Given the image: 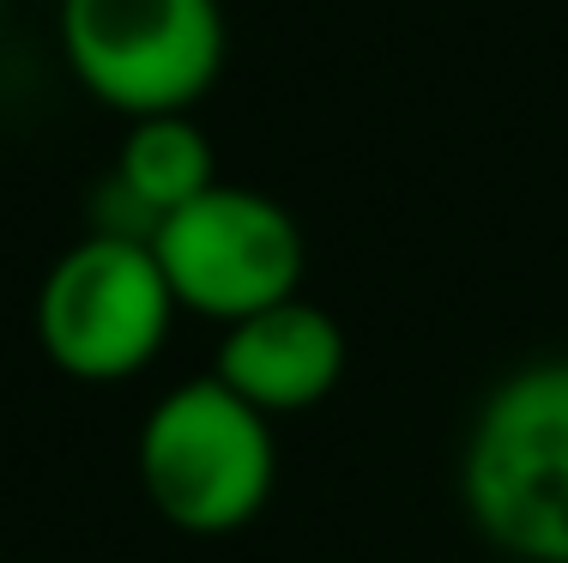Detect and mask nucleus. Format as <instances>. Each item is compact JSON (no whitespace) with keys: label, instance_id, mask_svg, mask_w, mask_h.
I'll use <instances>...</instances> for the list:
<instances>
[{"label":"nucleus","instance_id":"7ed1b4c3","mask_svg":"<svg viewBox=\"0 0 568 563\" xmlns=\"http://www.w3.org/2000/svg\"><path fill=\"white\" fill-rule=\"evenodd\" d=\"M55 31L79 91L121 122L200 110L230 61L224 0H61Z\"/></svg>","mask_w":568,"mask_h":563},{"label":"nucleus","instance_id":"423d86ee","mask_svg":"<svg viewBox=\"0 0 568 563\" xmlns=\"http://www.w3.org/2000/svg\"><path fill=\"white\" fill-rule=\"evenodd\" d=\"M345 364L351 340L339 315L308 303L303 291L242 321H224V340L212 352V375L236 388L248 406H261L266 419H296V412H315L321 400H333Z\"/></svg>","mask_w":568,"mask_h":563},{"label":"nucleus","instance_id":"0eeeda50","mask_svg":"<svg viewBox=\"0 0 568 563\" xmlns=\"http://www.w3.org/2000/svg\"><path fill=\"white\" fill-rule=\"evenodd\" d=\"M219 182V152H212L206 128L194 110L170 115H133L115 145V170L103 182V224L98 231L121 237H152L158 219L187 207L194 194Z\"/></svg>","mask_w":568,"mask_h":563},{"label":"nucleus","instance_id":"20e7f679","mask_svg":"<svg viewBox=\"0 0 568 563\" xmlns=\"http://www.w3.org/2000/svg\"><path fill=\"white\" fill-rule=\"evenodd\" d=\"M175 291L145 237L91 231L37 285V345L61 375L85 388L133 382L158 364L175 328Z\"/></svg>","mask_w":568,"mask_h":563},{"label":"nucleus","instance_id":"39448f33","mask_svg":"<svg viewBox=\"0 0 568 563\" xmlns=\"http://www.w3.org/2000/svg\"><path fill=\"white\" fill-rule=\"evenodd\" d=\"M145 243L175 291V310L206 315L219 328L296 298L308 273V243L291 207L242 182H212L206 194L158 219Z\"/></svg>","mask_w":568,"mask_h":563},{"label":"nucleus","instance_id":"f03ea898","mask_svg":"<svg viewBox=\"0 0 568 563\" xmlns=\"http://www.w3.org/2000/svg\"><path fill=\"white\" fill-rule=\"evenodd\" d=\"M140 491L187 540H230L254 527L278 491V436L261 406L219 375H187L164 388L133 442Z\"/></svg>","mask_w":568,"mask_h":563},{"label":"nucleus","instance_id":"f257e3e1","mask_svg":"<svg viewBox=\"0 0 568 563\" xmlns=\"http://www.w3.org/2000/svg\"><path fill=\"white\" fill-rule=\"evenodd\" d=\"M459 509L490 552L568 563V352L490 382L459 442Z\"/></svg>","mask_w":568,"mask_h":563}]
</instances>
